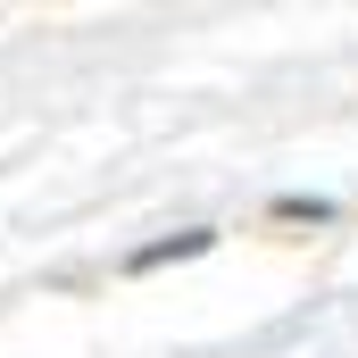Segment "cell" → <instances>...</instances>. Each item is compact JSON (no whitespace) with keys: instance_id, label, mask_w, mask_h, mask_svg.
I'll return each mask as SVG.
<instances>
[{"instance_id":"1","label":"cell","mask_w":358,"mask_h":358,"mask_svg":"<svg viewBox=\"0 0 358 358\" xmlns=\"http://www.w3.org/2000/svg\"><path fill=\"white\" fill-rule=\"evenodd\" d=\"M200 250H217V234H208V225H183L167 242H142V250L125 259V275H159V267H176V259H200Z\"/></svg>"},{"instance_id":"2","label":"cell","mask_w":358,"mask_h":358,"mask_svg":"<svg viewBox=\"0 0 358 358\" xmlns=\"http://www.w3.org/2000/svg\"><path fill=\"white\" fill-rule=\"evenodd\" d=\"M275 234H300V225H334V200H275L267 208Z\"/></svg>"}]
</instances>
